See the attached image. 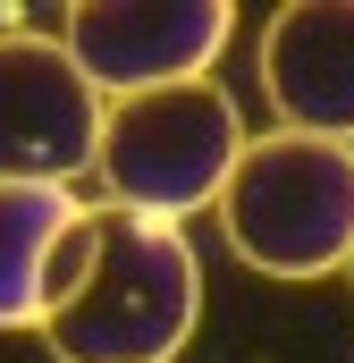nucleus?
I'll return each mask as SVG.
<instances>
[{
  "mask_svg": "<svg viewBox=\"0 0 354 363\" xmlns=\"http://www.w3.org/2000/svg\"><path fill=\"white\" fill-rule=\"evenodd\" d=\"M202 321V262L169 220L93 211L85 220V279L51 304L42 347L59 363H177Z\"/></svg>",
  "mask_w": 354,
  "mask_h": 363,
  "instance_id": "obj_1",
  "label": "nucleus"
},
{
  "mask_svg": "<svg viewBox=\"0 0 354 363\" xmlns=\"http://www.w3.org/2000/svg\"><path fill=\"white\" fill-rule=\"evenodd\" d=\"M236 262L262 279H329L354 262V144L321 135H245V161L219 194Z\"/></svg>",
  "mask_w": 354,
  "mask_h": 363,
  "instance_id": "obj_2",
  "label": "nucleus"
},
{
  "mask_svg": "<svg viewBox=\"0 0 354 363\" xmlns=\"http://www.w3.org/2000/svg\"><path fill=\"white\" fill-rule=\"evenodd\" d=\"M236 161H245V118H236L228 93L202 77V85H169V93L110 101L93 178L110 186L118 211L185 228L194 211H219Z\"/></svg>",
  "mask_w": 354,
  "mask_h": 363,
  "instance_id": "obj_3",
  "label": "nucleus"
},
{
  "mask_svg": "<svg viewBox=\"0 0 354 363\" xmlns=\"http://www.w3.org/2000/svg\"><path fill=\"white\" fill-rule=\"evenodd\" d=\"M228 34H236L228 0H76L59 17V43L101 101L202 85Z\"/></svg>",
  "mask_w": 354,
  "mask_h": 363,
  "instance_id": "obj_4",
  "label": "nucleus"
},
{
  "mask_svg": "<svg viewBox=\"0 0 354 363\" xmlns=\"http://www.w3.org/2000/svg\"><path fill=\"white\" fill-rule=\"evenodd\" d=\"M101 93L59 34H0V186H76L101 161Z\"/></svg>",
  "mask_w": 354,
  "mask_h": 363,
  "instance_id": "obj_5",
  "label": "nucleus"
},
{
  "mask_svg": "<svg viewBox=\"0 0 354 363\" xmlns=\"http://www.w3.org/2000/svg\"><path fill=\"white\" fill-rule=\"evenodd\" d=\"M262 101L287 135L354 144V0H287L262 26Z\"/></svg>",
  "mask_w": 354,
  "mask_h": 363,
  "instance_id": "obj_6",
  "label": "nucleus"
},
{
  "mask_svg": "<svg viewBox=\"0 0 354 363\" xmlns=\"http://www.w3.org/2000/svg\"><path fill=\"white\" fill-rule=\"evenodd\" d=\"M85 203L68 186H0V330H42L51 321V262Z\"/></svg>",
  "mask_w": 354,
  "mask_h": 363,
  "instance_id": "obj_7",
  "label": "nucleus"
},
{
  "mask_svg": "<svg viewBox=\"0 0 354 363\" xmlns=\"http://www.w3.org/2000/svg\"><path fill=\"white\" fill-rule=\"evenodd\" d=\"M346 279H354V262H346Z\"/></svg>",
  "mask_w": 354,
  "mask_h": 363,
  "instance_id": "obj_8",
  "label": "nucleus"
}]
</instances>
